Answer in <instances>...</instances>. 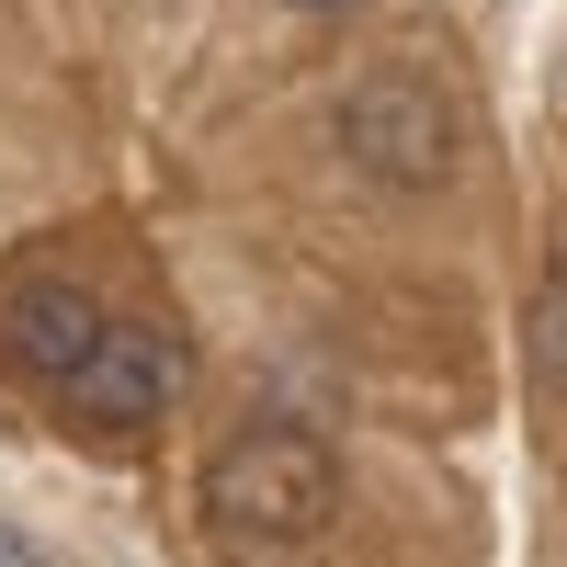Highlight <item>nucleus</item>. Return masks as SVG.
<instances>
[{
  "mask_svg": "<svg viewBox=\"0 0 567 567\" xmlns=\"http://www.w3.org/2000/svg\"><path fill=\"white\" fill-rule=\"evenodd\" d=\"M0 567H45V556H34V545H23L12 523H0Z\"/></svg>",
  "mask_w": 567,
  "mask_h": 567,
  "instance_id": "nucleus-5",
  "label": "nucleus"
},
{
  "mask_svg": "<svg viewBox=\"0 0 567 567\" xmlns=\"http://www.w3.org/2000/svg\"><path fill=\"white\" fill-rule=\"evenodd\" d=\"M171 386H182V341H171V329H125V318H103L91 363L69 374V409L103 420V432H136V420L171 409Z\"/></svg>",
  "mask_w": 567,
  "mask_h": 567,
  "instance_id": "nucleus-2",
  "label": "nucleus"
},
{
  "mask_svg": "<svg viewBox=\"0 0 567 567\" xmlns=\"http://www.w3.org/2000/svg\"><path fill=\"white\" fill-rule=\"evenodd\" d=\"M205 499L227 534L250 545H296L329 523V499H341V465H329L318 432H284V420H261V432H239L216 465H205Z\"/></svg>",
  "mask_w": 567,
  "mask_h": 567,
  "instance_id": "nucleus-1",
  "label": "nucleus"
},
{
  "mask_svg": "<svg viewBox=\"0 0 567 567\" xmlns=\"http://www.w3.org/2000/svg\"><path fill=\"white\" fill-rule=\"evenodd\" d=\"M296 12H352V0H296Z\"/></svg>",
  "mask_w": 567,
  "mask_h": 567,
  "instance_id": "nucleus-6",
  "label": "nucleus"
},
{
  "mask_svg": "<svg viewBox=\"0 0 567 567\" xmlns=\"http://www.w3.org/2000/svg\"><path fill=\"white\" fill-rule=\"evenodd\" d=\"M91 341H103V307H91L80 284H12V296H0V363L45 374V386H69L91 363Z\"/></svg>",
  "mask_w": 567,
  "mask_h": 567,
  "instance_id": "nucleus-4",
  "label": "nucleus"
},
{
  "mask_svg": "<svg viewBox=\"0 0 567 567\" xmlns=\"http://www.w3.org/2000/svg\"><path fill=\"white\" fill-rule=\"evenodd\" d=\"M341 136H352V159L386 171V182H443V159H454V125H443V103L420 80H363L341 103Z\"/></svg>",
  "mask_w": 567,
  "mask_h": 567,
  "instance_id": "nucleus-3",
  "label": "nucleus"
}]
</instances>
